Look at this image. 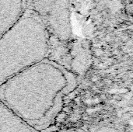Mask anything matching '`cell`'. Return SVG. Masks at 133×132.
<instances>
[{
  "instance_id": "cell-2",
  "label": "cell",
  "mask_w": 133,
  "mask_h": 132,
  "mask_svg": "<svg viewBox=\"0 0 133 132\" xmlns=\"http://www.w3.org/2000/svg\"><path fill=\"white\" fill-rule=\"evenodd\" d=\"M49 49L50 33L43 17L26 9L0 38V86L47 58Z\"/></svg>"
},
{
  "instance_id": "cell-7",
  "label": "cell",
  "mask_w": 133,
  "mask_h": 132,
  "mask_svg": "<svg viewBox=\"0 0 133 132\" xmlns=\"http://www.w3.org/2000/svg\"><path fill=\"white\" fill-rule=\"evenodd\" d=\"M58 132H85L82 129H70V130H66V131H62Z\"/></svg>"
},
{
  "instance_id": "cell-8",
  "label": "cell",
  "mask_w": 133,
  "mask_h": 132,
  "mask_svg": "<svg viewBox=\"0 0 133 132\" xmlns=\"http://www.w3.org/2000/svg\"><path fill=\"white\" fill-rule=\"evenodd\" d=\"M130 1V2H133V0H129Z\"/></svg>"
},
{
  "instance_id": "cell-1",
  "label": "cell",
  "mask_w": 133,
  "mask_h": 132,
  "mask_svg": "<svg viewBox=\"0 0 133 132\" xmlns=\"http://www.w3.org/2000/svg\"><path fill=\"white\" fill-rule=\"evenodd\" d=\"M76 86L72 72L47 58L1 85L0 100L40 132L55 121Z\"/></svg>"
},
{
  "instance_id": "cell-4",
  "label": "cell",
  "mask_w": 133,
  "mask_h": 132,
  "mask_svg": "<svg viewBox=\"0 0 133 132\" xmlns=\"http://www.w3.org/2000/svg\"><path fill=\"white\" fill-rule=\"evenodd\" d=\"M0 132H39L0 100Z\"/></svg>"
},
{
  "instance_id": "cell-9",
  "label": "cell",
  "mask_w": 133,
  "mask_h": 132,
  "mask_svg": "<svg viewBox=\"0 0 133 132\" xmlns=\"http://www.w3.org/2000/svg\"><path fill=\"white\" fill-rule=\"evenodd\" d=\"M34 1H37V2H38V1H40V0H34Z\"/></svg>"
},
{
  "instance_id": "cell-6",
  "label": "cell",
  "mask_w": 133,
  "mask_h": 132,
  "mask_svg": "<svg viewBox=\"0 0 133 132\" xmlns=\"http://www.w3.org/2000/svg\"><path fill=\"white\" fill-rule=\"evenodd\" d=\"M93 132H122L117 128L111 125H103L97 127Z\"/></svg>"
},
{
  "instance_id": "cell-3",
  "label": "cell",
  "mask_w": 133,
  "mask_h": 132,
  "mask_svg": "<svg viewBox=\"0 0 133 132\" xmlns=\"http://www.w3.org/2000/svg\"><path fill=\"white\" fill-rule=\"evenodd\" d=\"M26 9V0H0V38L19 20Z\"/></svg>"
},
{
  "instance_id": "cell-5",
  "label": "cell",
  "mask_w": 133,
  "mask_h": 132,
  "mask_svg": "<svg viewBox=\"0 0 133 132\" xmlns=\"http://www.w3.org/2000/svg\"><path fill=\"white\" fill-rule=\"evenodd\" d=\"M66 0H56L55 6L52 8L54 11L49 16V23L53 33L62 41H65L69 39L71 30L68 19L65 16H62L65 13H62L61 9Z\"/></svg>"
}]
</instances>
